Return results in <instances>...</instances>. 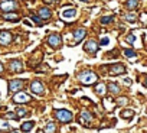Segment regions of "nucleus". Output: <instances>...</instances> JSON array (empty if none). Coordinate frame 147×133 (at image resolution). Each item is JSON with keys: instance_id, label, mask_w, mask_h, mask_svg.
I'll use <instances>...</instances> for the list:
<instances>
[{"instance_id": "nucleus-1", "label": "nucleus", "mask_w": 147, "mask_h": 133, "mask_svg": "<svg viewBox=\"0 0 147 133\" xmlns=\"http://www.w3.org/2000/svg\"><path fill=\"white\" fill-rule=\"evenodd\" d=\"M80 81L82 83V84H92V83H95L97 81V75L92 73V71H84V73H81L80 74Z\"/></svg>"}, {"instance_id": "nucleus-2", "label": "nucleus", "mask_w": 147, "mask_h": 133, "mask_svg": "<svg viewBox=\"0 0 147 133\" xmlns=\"http://www.w3.org/2000/svg\"><path fill=\"white\" fill-rule=\"evenodd\" d=\"M55 116H56V119H58L59 121H62V123H69V121L72 120V113H71L69 110H63V109L56 110Z\"/></svg>"}, {"instance_id": "nucleus-3", "label": "nucleus", "mask_w": 147, "mask_h": 133, "mask_svg": "<svg viewBox=\"0 0 147 133\" xmlns=\"http://www.w3.org/2000/svg\"><path fill=\"white\" fill-rule=\"evenodd\" d=\"M18 7L16 2H13V0H6V2H3L2 5H0V9H2L3 12H13L15 9Z\"/></svg>"}, {"instance_id": "nucleus-4", "label": "nucleus", "mask_w": 147, "mask_h": 133, "mask_svg": "<svg viewBox=\"0 0 147 133\" xmlns=\"http://www.w3.org/2000/svg\"><path fill=\"white\" fill-rule=\"evenodd\" d=\"M92 120V114L88 111V110H82V113H81V117H80V121H81V124L82 126H90V121Z\"/></svg>"}, {"instance_id": "nucleus-5", "label": "nucleus", "mask_w": 147, "mask_h": 133, "mask_svg": "<svg viewBox=\"0 0 147 133\" xmlns=\"http://www.w3.org/2000/svg\"><path fill=\"white\" fill-rule=\"evenodd\" d=\"M22 87H23V81L22 80H12V81H9V91H12V93H16V91L22 90Z\"/></svg>"}, {"instance_id": "nucleus-6", "label": "nucleus", "mask_w": 147, "mask_h": 133, "mask_svg": "<svg viewBox=\"0 0 147 133\" xmlns=\"http://www.w3.org/2000/svg\"><path fill=\"white\" fill-rule=\"evenodd\" d=\"M30 100V97L26 94V93H16L15 94V97H13V101L15 103H18V104H23V103H28Z\"/></svg>"}, {"instance_id": "nucleus-7", "label": "nucleus", "mask_w": 147, "mask_h": 133, "mask_svg": "<svg viewBox=\"0 0 147 133\" xmlns=\"http://www.w3.org/2000/svg\"><path fill=\"white\" fill-rule=\"evenodd\" d=\"M30 90H32V93H35V94H39V96L45 93L43 84H42L40 81H33V83L30 84Z\"/></svg>"}, {"instance_id": "nucleus-8", "label": "nucleus", "mask_w": 147, "mask_h": 133, "mask_svg": "<svg viewBox=\"0 0 147 133\" xmlns=\"http://www.w3.org/2000/svg\"><path fill=\"white\" fill-rule=\"evenodd\" d=\"M48 43H49L52 48H58V46L61 45V36H59L58 33H52V35H49V38H48Z\"/></svg>"}, {"instance_id": "nucleus-9", "label": "nucleus", "mask_w": 147, "mask_h": 133, "mask_svg": "<svg viewBox=\"0 0 147 133\" xmlns=\"http://www.w3.org/2000/svg\"><path fill=\"white\" fill-rule=\"evenodd\" d=\"M110 73L113 75H120L123 73H125V66L124 65H120V64H114L110 66Z\"/></svg>"}, {"instance_id": "nucleus-10", "label": "nucleus", "mask_w": 147, "mask_h": 133, "mask_svg": "<svg viewBox=\"0 0 147 133\" xmlns=\"http://www.w3.org/2000/svg\"><path fill=\"white\" fill-rule=\"evenodd\" d=\"M12 42V35L7 31H2L0 32V43L2 45H9Z\"/></svg>"}, {"instance_id": "nucleus-11", "label": "nucleus", "mask_w": 147, "mask_h": 133, "mask_svg": "<svg viewBox=\"0 0 147 133\" xmlns=\"http://www.w3.org/2000/svg\"><path fill=\"white\" fill-rule=\"evenodd\" d=\"M84 49H85L87 52H97V49H98V45H97L94 41H88V42L84 45Z\"/></svg>"}, {"instance_id": "nucleus-12", "label": "nucleus", "mask_w": 147, "mask_h": 133, "mask_svg": "<svg viewBox=\"0 0 147 133\" xmlns=\"http://www.w3.org/2000/svg\"><path fill=\"white\" fill-rule=\"evenodd\" d=\"M22 68H23V65H22V62H20V61L15 59V61H12V62H10V70H12V71L19 73V71H22Z\"/></svg>"}, {"instance_id": "nucleus-13", "label": "nucleus", "mask_w": 147, "mask_h": 133, "mask_svg": "<svg viewBox=\"0 0 147 133\" xmlns=\"http://www.w3.org/2000/svg\"><path fill=\"white\" fill-rule=\"evenodd\" d=\"M85 35H87V31L82 29V28H81V29H77L75 32H74V38H75V41H78V42L82 41V39L85 38Z\"/></svg>"}, {"instance_id": "nucleus-14", "label": "nucleus", "mask_w": 147, "mask_h": 133, "mask_svg": "<svg viewBox=\"0 0 147 133\" xmlns=\"http://www.w3.org/2000/svg\"><path fill=\"white\" fill-rule=\"evenodd\" d=\"M39 18H42V19H49V18H51V10H49L48 7L39 9Z\"/></svg>"}, {"instance_id": "nucleus-15", "label": "nucleus", "mask_w": 147, "mask_h": 133, "mask_svg": "<svg viewBox=\"0 0 147 133\" xmlns=\"http://www.w3.org/2000/svg\"><path fill=\"white\" fill-rule=\"evenodd\" d=\"M75 15H77V10H75V9H71V10H65V12L62 13L63 19H74V18H75Z\"/></svg>"}, {"instance_id": "nucleus-16", "label": "nucleus", "mask_w": 147, "mask_h": 133, "mask_svg": "<svg viewBox=\"0 0 147 133\" xmlns=\"http://www.w3.org/2000/svg\"><path fill=\"white\" fill-rule=\"evenodd\" d=\"M137 5H138V0H127V2H125V7H127L128 10L137 9Z\"/></svg>"}, {"instance_id": "nucleus-17", "label": "nucleus", "mask_w": 147, "mask_h": 133, "mask_svg": "<svg viewBox=\"0 0 147 133\" xmlns=\"http://www.w3.org/2000/svg\"><path fill=\"white\" fill-rule=\"evenodd\" d=\"M3 18H5L6 20H10V22H18V20H19V16H18L16 13H10V12H7Z\"/></svg>"}, {"instance_id": "nucleus-18", "label": "nucleus", "mask_w": 147, "mask_h": 133, "mask_svg": "<svg viewBox=\"0 0 147 133\" xmlns=\"http://www.w3.org/2000/svg\"><path fill=\"white\" fill-rule=\"evenodd\" d=\"M35 126V121H26V123H23L22 124V132H29V130H32V127Z\"/></svg>"}, {"instance_id": "nucleus-19", "label": "nucleus", "mask_w": 147, "mask_h": 133, "mask_svg": "<svg viewBox=\"0 0 147 133\" xmlns=\"http://www.w3.org/2000/svg\"><path fill=\"white\" fill-rule=\"evenodd\" d=\"M55 130H56V126L53 121H49L45 127V133H55Z\"/></svg>"}, {"instance_id": "nucleus-20", "label": "nucleus", "mask_w": 147, "mask_h": 133, "mask_svg": "<svg viewBox=\"0 0 147 133\" xmlns=\"http://www.w3.org/2000/svg\"><path fill=\"white\" fill-rule=\"evenodd\" d=\"M108 91H110V93H114V94H118V93H120V87H118L117 84H113V83H111V84L108 86Z\"/></svg>"}, {"instance_id": "nucleus-21", "label": "nucleus", "mask_w": 147, "mask_h": 133, "mask_svg": "<svg viewBox=\"0 0 147 133\" xmlns=\"http://www.w3.org/2000/svg\"><path fill=\"white\" fill-rule=\"evenodd\" d=\"M134 116V111L133 110H123L121 111V117L123 119H130V117H133Z\"/></svg>"}, {"instance_id": "nucleus-22", "label": "nucleus", "mask_w": 147, "mask_h": 133, "mask_svg": "<svg viewBox=\"0 0 147 133\" xmlns=\"http://www.w3.org/2000/svg\"><path fill=\"white\" fill-rule=\"evenodd\" d=\"M95 93L104 96V94H105V86H104V84H98V86L95 87Z\"/></svg>"}, {"instance_id": "nucleus-23", "label": "nucleus", "mask_w": 147, "mask_h": 133, "mask_svg": "<svg viewBox=\"0 0 147 133\" xmlns=\"http://www.w3.org/2000/svg\"><path fill=\"white\" fill-rule=\"evenodd\" d=\"M7 129H10L9 121H6V120H0V130H7Z\"/></svg>"}, {"instance_id": "nucleus-24", "label": "nucleus", "mask_w": 147, "mask_h": 133, "mask_svg": "<svg viewBox=\"0 0 147 133\" xmlns=\"http://www.w3.org/2000/svg\"><path fill=\"white\" fill-rule=\"evenodd\" d=\"M28 114V110L26 109H18L16 110V116L18 117H23V116H26Z\"/></svg>"}, {"instance_id": "nucleus-25", "label": "nucleus", "mask_w": 147, "mask_h": 133, "mask_svg": "<svg viewBox=\"0 0 147 133\" xmlns=\"http://www.w3.org/2000/svg\"><path fill=\"white\" fill-rule=\"evenodd\" d=\"M124 55L128 56V58H134L136 56V52L133 49H124Z\"/></svg>"}, {"instance_id": "nucleus-26", "label": "nucleus", "mask_w": 147, "mask_h": 133, "mask_svg": "<svg viewBox=\"0 0 147 133\" xmlns=\"http://www.w3.org/2000/svg\"><path fill=\"white\" fill-rule=\"evenodd\" d=\"M124 18H125V20H128V22H136V19H137V16L133 15V13H128V15H125Z\"/></svg>"}, {"instance_id": "nucleus-27", "label": "nucleus", "mask_w": 147, "mask_h": 133, "mask_svg": "<svg viewBox=\"0 0 147 133\" xmlns=\"http://www.w3.org/2000/svg\"><path fill=\"white\" fill-rule=\"evenodd\" d=\"M110 22H113V16H105V18L101 19V23H102V25H107V23H110Z\"/></svg>"}, {"instance_id": "nucleus-28", "label": "nucleus", "mask_w": 147, "mask_h": 133, "mask_svg": "<svg viewBox=\"0 0 147 133\" xmlns=\"http://www.w3.org/2000/svg\"><path fill=\"white\" fill-rule=\"evenodd\" d=\"M125 41H127V42H128V43H131V45H133V43H134V42H136V36H134V35H133V33H131V35H128V36H127V38H125Z\"/></svg>"}, {"instance_id": "nucleus-29", "label": "nucleus", "mask_w": 147, "mask_h": 133, "mask_svg": "<svg viewBox=\"0 0 147 133\" xmlns=\"http://www.w3.org/2000/svg\"><path fill=\"white\" fill-rule=\"evenodd\" d=\"M32 19H33V20H35L38 25H42V20L39 19V16H35V15H32Z\"/></svg>"}, {"instance_id": "nucleus-30", "label": "nucleus", "mask_w": 147, "mask_h": 133, "mask_svg": "<svg viewBox=\"0 0 147 133\" xmlns=\"http://www.w3.org/2000/svg\"><path fill=\"white\" fill-rule=\"evenodd\" d=\"M108 41H110L108 38H102V39H101V45H107V43H108Z\"/></svg>"}, {"instance_id": "nucleus-31", "label": "nucleus", "mask_w": 147, "mask_h": 133, "mask_svg": "<svg viewBox=\"0 0 147 133\" xmlns=\"http://www.w3.org/2000/svg\"><path fill=\"white\" fill-rule=\"evenodd\" d=\"M141 20H143L144 23H147V15H146V13H143V15H141Z\"/></svg>"}, {"instance_id": "nucleus-32", "label": "nucleus", "mask_w": 147, "mask_h": 133, "mask_svg": "<svg viewBox=\"0 0 147 133\" xmlns=\"http://www.w3.org/2000/svg\"><path fill=\"white\" fill-rule=\"evenodd\" d=\"M6 116H7V117H10V119H13V117H18V116H16L15 113H7Z\"/></svg>"}, {"instance_id": "nucleus-33", "label": "nucleus", "mask_w": 147, "mask_h": 133, "mask_svg": "<svg viewBox=\"0 0 147 133\" xmlns=\"http://www.w3.org/2000/svg\"><path fill=\"white\" fill-rule=\"evenodd\" d=\"M45 2H46V3H58L59 0H45Z\"/></svg>"}, {"instance_id": "nucleus-34", "label": "nucleus", "mask_w": 147, "mask_h": 133, "mask_svg": "<svg viewBox=\"0 0 147 133\" xmlns=\"http://www.w3.org/2000/svg\"><path fill=\"white\" fill-rule=\"evenodd\" d=\"M3 71V65H2V62H0V73Z\"/></svg>"}, {"instance_id": "nucleus-35", "label": "nucleus", "mask_w": 147, "mask_h": 133, "mask_svg": "<svg viewBox=\"0 0 147 133\" xmlns=\"http://www.w3.org/2000/svg\"><path fill=\"white\" fill-rule=\"evenodd\" d=\"M144 84H146V87H147V80H146V83H144Z\"/></svg>"}, {"instance_id": "nucleus-36", "label": "nucleus", "mask_w": 147, "mask_h": 133, "mask_svg": "<svg viewBox=\"0 0 147 133\" xmlns=\"http://www.w3.org/2000/svg\"><path fill=\"white\" fill-rule=\"evenodd\" d=\"M12 133H19V132H16V130H15V132H12Z\"/></svg>"}, {"instance_id": "nucleus-37", "label": "nucleus", "mask_w": 147, "mask_h": 133, "mask_svg": "<svg viewBox=\"0 0 147 133\" xmlns=\"http://www.w3.org/2000/svg\"><path fill=\"white\" fill-rule=\"evenodd\" d=\"M81 2H88V0H81Z\"/></svg>"}]
</instances>
